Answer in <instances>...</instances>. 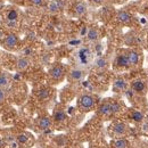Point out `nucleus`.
<instances>
[{
  "instance_id": "27",
  "label": "nucleus",
  "mask_w": 148,
  "mask_h": 148,
  "mask_svg": "<svg viewBox=\"0 0 148 148\" xmlns=\"http://www.w3.org/2000/svg\"><path fill=\"white\" fill-rule=\"evenodd\" d=\"M18 145L19 143L16 140V141H13V143H10V148H18Z\"/></svg>"
},
{
  "instance_id": "26",
  "label": "nucleus",
  "mask_w": 148,
  "mask_h": 148,
  "mask_svg": "<svg viewBox=\"0 0 148 148\" xmlns=\"http://www.w3.org/2000/svg\"><path fill=\"white\" fill-rule=\"evenodd\" d=\"M3 100H5V92H3L2 89H0V104H1Z\"/></svg>"
},
{
  "instance_id": "12",
  "label": "nucleus",
  "mask_w": 148,
  "mask_h": 148,
  "mask_svg": "<svg viewBox=\"0 0 148 148\" xmlns=\"http://www.w3.org/2000/svg\"><path fill=\"white\" fill-rule=\"evenodd\" d=\"M127 55H128V58H129L130 66H136V65H138V63H139V60H140V55H139L138 51H136V50H129V51L127 53Z\"/></svg>"
},
{
  "instance_id": "28",
  "label": "nucleus",
  "mask_w": 148,
  "mask_h": 148,
  "mask_svg": "<svg viewBox=\"0 0 148 148\" xmlns=\"http://www.w3.org/2000/svg\"><path fill=\"white\" fill-rule=\"evenodd\" d=\"M36 6H41L43 3V0H31Z\"/></svg>"
},
{
  "instance_id": "8",
  "label": "nucleus",
  "mask_w": 148,
  "mask_h": 148,
  "mask_svg": "<svg viewBox=\"0 0 148 148\" xmlns=\"http://www.w3.org/2000/svg\"><path fill=\"white\" fill-rule=\"evenodd\" d=\"M115 64H116V66H119V67H130L129 58H128L127 53H125V54H120V55L116 56V58H115Z\"/></svg>"
},
{
  "instance_id": "22",
  "label": "nucleus",
  "mask_w": 148,
  "mask_h": 148,
  "mask_svg": "<svg viewBox=\"0 0 148 148\" xmlns=\"http://www.w3.org/2000/svg\"><path fill=\"white\" fill-rule=\"evenodd\" d=\"M9 83V79H8V75L5 73V72H1L0 73V88H6Z\"/></svg>"
},
{
  "instance_id": "11",
  "label": "nucleus",
  "mask_w": 148,
  "mask_h": 148,
  "mask_svg": "<svg viewBox=\"0 0 148 148\" xmlns=\"http://www.w3.org/2000/svg\"><path fill=\"white\" fill-rule=\"evenodd\" d=\"M116 19L123 24H129L130 22L132 21V16L130 15L127 10H120L116 14Z\"/></svg>"
},
{
  "instance_id": "13",
  "label": "nucleus",
  "mask_w": 148,
  "mask_h": 148,
  "mask_svg": "<svg viewBox=\"0 0 148 148\" xmlns=\"http://www.w3.org/2000/svg\"><path fill=\"white\" fill-rule=\"evenodd\" d=\"M98 113L103 116H108L112 115V107H111V101H106V103H103L99 108H98Z\"/></svg>"
},
{
  "instance_id": "29",
  "label": "nucleus",
  "mask_w": 148,
  "mask_h": 148,
  "mask_svg": "<svg viewBox=\"0 0 148 148\" xmlns=\"http://www.w3.org/2000/svg\"><path fill=\"white\" fill-rule=\"evenodd\" d=\"M93 3H97V5H99V3H101V2H104V0H91Z\"/></svg>"
},
{
  "instance_id": "18",
  "label": "nucleus",
  "mask_w": 148,
  "mask_h": 148,
  "mask_svg": "<svg viewBox=\"0 0 148 148\" xmlns=\"http://www.w3.org/2000/svg\"><path fill=\"white\" fill-rule=\"evenodd\" d=\"M54 120L56 122H64L66 120V114L63 110H57L54 113Z\"/></svg>"
},
{
  "instance_id": "14",
  "label": "nucleus",
  "mask_w": 148,
  "mask_h": 148,
  "mask_svg": "<svg viewBox=\"0 0 148 148\" xmlns=\"http://www.w3.org/2000/svg\"><path fill=\"white\" fill-rule=\"evenodd\" d=\"M86 13H87V5H86L84 2L80 1V2H77V3L74 6V14H75L76 16H82V15H84Z\"/></svg>"
},
{
  "instance_id": "24",
  "label": "nucleus",
  "mask_w": 148,
  "mask_h": 148,
  "mask_svg": "<svg viewBox=\"0 0 148 148\" xmlns=\"http://www.w3.org/2000/svg\"><path fill=\"white\" fill-rule=\"evenodd\" d=\"M16 140L19 143V145H25L29 141V137L25 133H19L18 136L16 137Z\"/></svg>"
},
{
  "instance_id": "4",
  "label": "nucleus",
  "mask_w": 148,
  "mask_h": 148,
  "mask_svg": "<svg viewBox=\"0 0 148 148\" xmlns=\"http://www.w3.org/2000/svg\"><path fill=\"white\" fill-rule=\"evenodd\" d=\"M64 69H63V66L62 65H55V66H53L51 69H50V71H49V75H50V77L54 80V81H59V80H62L63 79V76H64Z\"/></svg>"
},
{
  "instance_id": "5",
  "label": "nucleus",
  "mask_w": 148,
  "mask_h": 148,
  "mask_svg": "<svg viewBox=\"0 0 148 148\" xmlns=\"http://www.w3.org/2000/svg\"><path fill=\"white\" fill-rule=\"evenodd\" d=\"M90 58H91V51L88 48H82V49L79 50V53H77V59H79V62L81 64L87 65L90 62Z\"/></svg>"
},
{
  "instance_id": "20",
  "label": "nucleus",
  "mask_w": 148,
  "mask_h": 148,
  "mask_svg": "<svg viewBox=\"0 0 148 148\" xmlns=\"http://www.w3.org/2000/svg\"><path fill=\"white\" fill-rule=\"evenodd\" d=\"M6 18H7V21H9V22H16L17 18H18V13H17V10L10 9V10L6 14Z\"/></svg>"
},
{
  "instance_id": "10",
  "label": "nucleus",
  "mask_w": 148,
  "mask_h": 148,
  "mask_svg": "<svg viewBox=\"0 0 148 148\" xmlns=\"http://www.w3.org/2000/svg\"><path fill=\"white\" fill-rule=\"evenodd\" d=\"M112 148H130V143L125 138H116L111 143Z\"/></svg>"
},
{
  "instance_id": "7",
  "label": "nucleus",
  "mask_w": 148,
  "mask_h": 148,
  "mask_svg": "<svg viewBox=\"0 0 148 148\" xmlns=\"http://www.w3.org/2000/svg\"><path fill=\"white\" fill-rule=\"evenodd\" d=\"M127 87H128V83L122 77H117L113 83V90L115 92H123L127 90Z\"/></svg>"
},
{
  "instance_id": "21",
  "label": "nucleus",
  "mask_w": 148,
  "mask_h": 148,
  "mask_svg": "<svg viewBox=\"0 0 148 148\" xmlns=\"http://www.w3.org/2000/svg\"><path fill=\"white\" fill-rule=\"evenodd\" d=\"M144 117H145L144 114L139 111H133L131 113V119L133 121H136V122H143L144 121Z\"/></svg>"
},
{
  "instance_id": "23",
  "label": "nucleus",
  "mask_w": 148,
  "mask_h": 148,
  "mask_svg": "<svg viewBox=\"0 0 148 148\" xmlns=\"http://www.w3.org/2000/svg\"><path fill=\"white\" fill-rule=\"evenodd\" d=\"M50 96V90L49 89H41L38 91V98L40 100H46Z\"/></svg>"
},
{
  "instance_id": "15",
  "label": "nucleus",
  "mask_w": 148,
  "mask_h": 148,
  "mask_svg": "<svg viewBox=\"0 0 148 148\" xmlns=\"http://www.w3.org/2000/svg\"><path fill=\"white\" fill-rule=\"evenodd\" d=\"M38 127L40 130H48L51 127V119L48 117V116H45V117H41L39 123H38Z\"/></svg>"
},
{
  "instance_id": "16",
  "label": "nucleus",
  "mask_w": 148,
  "mask_h": 148,
  "mask_svg": "<svg viewBox=\"0 0 148 148\" xmlns=\"http://www.w3.org/2000/svg\"><path fill=\"white\" fill-rule=\"evenodd\" d=\"M30 65V60L26 57H19L18 59L16 60V67L18 71H24L29 67Z\"/></svg>"
},
{
  "instance_id": "2",
  "label": "nucleus",
  "mask_w": 148,
  "mask_h": 148,
  "mask_svg": "<svg viewBox=\"0 0 148 148\" xmlns=\"http://www.w3.org/2000/svg\"><path fill=\"white\" fill-rule=\"evenodd\" d=\"M111 132L115 137H124L128 132V125L121 121H117L113 123V125L111 127Z\"/></svg>"
},
{
  "instance_id": "9",
  "label": "nucleus",
  "mask_w": 148,
  "mask_h": 148,
  "mask_svg": "<svg viewBox=\"0 0 148 148\" xmlns=\"http://www.w3.org/2000/svg\"><path fill=\"white\" fill-rule=\"evenodd\" d=\"M83 75H84V73H83L82 70H80V69H73L69 73V79L72 82H79V81H81L83 79Z\"/></svg>"
},
{
  "instance_id": "17",
  "label": "nucleus",
  "mask_w": 148,
  "mask_h": 148,
  "mask_svg": "<svg viewBox=\"0 0 148 148\" xmlns=\"http://www.w3.org/2000/svg\"><path fill=\"white\" fill-rule=\"evenodd\" d=\"M98 36H99L98 30L95 29V27H90L88 30V32H87V39H88V41H96L98 39Z\"/></svg>"
},
{
  "instance_id": "19",
  "label": "nucleus",
  "mask_w": 148,
  "mask_h": 148,
  "mask_svg": "<svg viewBox=\"0 0 148 148\" xmlns=\"http://www.w3.org/2000/svg\"><path fill=\"white\" fill-rule=\"evenodd\" d=\"M60 7H62V5H60L59 0H53L49 3V12L50 13H57L60 9Z\"/></svg>"
},
{
  "instance_id": "6",
  "label": "nucleus",
  "mask_w": 148,
  "mask_h": 148,
  "mask_svg": "<svg viewBox=\"0 0 148 148\" xmlns=\"http://www.w3.org/2000/svg\"><path fill=\"white\" fill-rule=\"evenodd\" d=\"M18 43V39L15 34L10 33L3 39V47L7 49H14Z\"/></svg>"
},
{
  "instance_id": "1",
  "label": "nucleus",
  "mask_w": 148,
  "mask_h": 148,
  "mask_svg": "<svg viewBox=\"0 0 148 148\" xmlns=\"http://www.w3.org/2000/svg\"><path fill=\"white\" fill-rule=\"evenodd\" d=\"M77 105H79V108L81 112H89L91 111L95 106V99L91 95H87V93L82 95L79 98Z\"/></svg>"
},
{
  "instance_id": "25",
  "label": "nucleus",
  "mask_w": 148,
  "mask_h": 148,
  "mask_svg": "<svg viewBox=\"0 0 148 148\" xmlns=\"http://www.w3.org/2000/svg\"><path fill=\"white\" fill-rule=\"evenodd\" d=\"M106 66H107V62H106L104 58H98V59L96 60V67H97V69L104 70Z\"/></svg>"
},
{
  "instance_id": "3",
  "label": "nucleus",
  "mask_w": 148,
  "mask_h": 148,
  "mask_svg": "<svg viewBox=\"0 0 148 148\" xmlns=\"http://www.w3.org/2000/svg\"><path fill=\"white\" fill-rule=\"evenodd\" d=\"M131 88L134 92L139 93V95H144L145 91L147 90V84L145 82V80L143 79H136L131 82Z\"/></svg>"
}]
</instances>
